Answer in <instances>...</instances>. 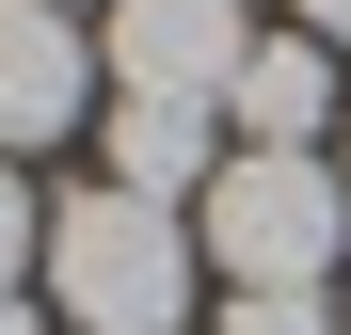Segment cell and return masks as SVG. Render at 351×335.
Returning a JSON list of instances; mask_svg holds the SVG:
<instances>
[{
  "label": "cell",
  "instance_id": "obj_1",
  "mask_svg": "<svg viewBox=\"0 0 351 335\" xmlns=\"http://www.w3.org/2000/svg\"><path fill=\"white\" fill-rule=\"evenodd\" d=\"M192 271H208V240L176 208H144V192L48 208V288H64L80 335H176V319H192Z\"/></svg>",
  "mask_w": 351,
  "mask_h": 335
},
{
  "label": "cell",
  "instance_id": "obj_2",
  "mask_svg": "<svg viewBox=\"0 0 351 335\" xmlns=\"http://www.w3.org/2000/svg\"><path fill=\"white\" fill-rule=\"evenodd\" d=\"M192 240L240 271V288H319L335 240H351V176H319V160H256V144H240V160L208 176Z\"/></svg>",
  "mask_w": 351,
  "mask_h": 335
},
{
  "label": "cell",
  "instance_id": "obj_3",
  "mask_svg": "<svg viewBox=\"0 0 351 335\" xmlns=\"http://www.w3.org/2000/svg\"><path fill=\"white\" fill-rule=\"evenodd\" d=\"M96 112V48L64 0H0V160H32V144H64Z\"/></svg>",
  "mask_w": 351,
  "mask_h": 335
},
{
  "label": "cell",
  "instance_id": "obj_4",
  "mask_svg": "<svg viewBox=\"0 0 351 335\" xmlns=\"http://www.w3.org/2000/svg\"><path fill=\"white\" fill-rule=\"evenodd\" d=\"M240 64H256L240 0H112V80L128 96H223Z\"/></svg>",
  "mask_w": 351,
  "mask_h": 335
},
{
  "label": "cell",
  "instance_id": "obj_5",
  "mask_svg": "<svg viewBox=\"0 0 351 335\" xmlns=\"http://www.w3.org/2000/svg\"><path fill=\"white\" fill-rule=\"evenodd\" d=\"M223 112H240V144L256 160H319V128H335V64H319V32H256V64L223 80Z\"/></svg>",
  "mask_w": 351,
  "mask_h": 335
},
{
  "label": "cell",
  "instance_id": "obj_6",
  "mask_svg": "<svg viewBox=\"0 0 351 335\" xmlns=\"http://www.w3.org/2000/svg\"><path fill=\"white\" fill-rule=\"evenodd\" d=\"M208 176H223L208 96H112V192H144V208L192 192V208H208Z\"/></svg>",
  "mask_w": 351,
  "mask_h": 335
},
{
  "label": "cell",
  "instance_id": "obj_7",
  "mask_svg": "<svg viewBox=\"0 0 351 335\" xmlns=\"http://www.w3.org/2000/svg\"><path fill=\"white\" fill-rule=\"evenodd\" d=\"M223 335H351V303H319V288H240Z\"/></svg>",
  "mask_w": 351,
  "mask_h": 335
},
{
  "label": "cell",
  "instance_id": "obj_8",
  "mask_svg": "<svg viewBox=\"0 0 351 335\" xmlns=\"http://www.w3.org/2000/svg\"><path fill=\"white\" fill-rule=\"evenodd\" d=\"M16 256H48V208L16 192V160H0V288H16Z\"/></svg>",
  "mask_w": 351,
  "mask_h": 335
},
{
  "label": "cell",
  "instance_id": "obj_9",
  "mask_svg": "<svg viewBox=\"0 0 351 335\" xmlns=\"http://www.w3.org/2000/svg\"><path fill=\"white\" fill-rule=\"evenodd\" d=\"M304 32H319V48H351V0H304Z\"/></svg>",
  "mask_w": 351,
  "mask_h": 335
},
{
  "label": "cell",
  "instance_id": "obj_10",
  "mask_svg": "<svg viewBox=\"0 0 351 335\" xmlns=\"http://www.w3.org/2000/svg\"><path fill=\"white\" fill-rule=\"evenodd\" d=\"M0 335H32V303H16V288H0Z\"/></svg>",
  "mask_w": 351,
  "mask_h": 335
}]
</instances>
